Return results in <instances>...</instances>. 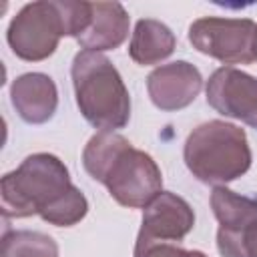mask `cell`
Returning a JSON list of instances; mask_svg holds the SVG:
<instances>
[{
  "mask_svg": "<svg viewBox=\"0 0 257 257\" xmlns=\"http://www.w3.org/2000/svg\"><path fill=\"white\" fill-rule=\"evenodd\" d=\"M0 199L4 217L40 215L56 227H72L88 213L84 193L70 183L66 165L50 153H34L16 171L6 173L0 181Z\"/></svg>",
  "mask_w": 257,
  "mask_h": 257,
  "instance_id": "cell-1",
  "label": "cell"
},
{
  "mask_svg": "<svg viewBox=\"0 0 257 257\" xmlns=\"http://www.w3.org/2000/svg\"><path fill=\"white\" fill-rule=\"evenodd\" d=\"M82 167L128 209H145L163 191V175L155 159L112 131H98L88 139Z\"/></svg>",
  "mask_w": 257,
  "mask_h": 257,
  "instance_id": "cell-2",
  "label": "cell"
},
{
  "mask_svg": "<svg viewBox=\"0 0 257 257\" xmlns=\"http://www.w3.org/2000/svg\"><path fill=\"white\" fill-rule=\"evenodd\" d=\"M72 86L80 114L98 131L124 128L131 96L116 66L100 52L80 50L72 60Z\"/></svg>",
  "mask_w": 257,
  "mask_h": 257,
  "instance_id": "cell-3",
  "label": "cell"
},
{
  "mask_svg": "<svg viewBox=\"0 0 257 257\" xmlns=\"http://www.w3.org/2000/svg\"><path fill=\"white\" fill-rule=\"evenodd\" d=\"M183 159L197 181L219 187L249 171L251 149L241 126L215 118L189 133Z\"/></svg>",
  "mask_w": 257,
  "mask_h": 257,
  "instance_id": "cell-4",
  "label": "cell"
},
{
  "mask_svg": "<svg viewBox=\"0 0 257 257\" xmlns=\"http://www.w3.org/2000/svg\"><path fill=\"white\" fill-rule=\"evenodd\" d=\"M62 36H66V26L58 0L24 4L10 20L6 32L8 46L26 62H38L52 56Z\"/></svg>",
  "mask_w": 257,
  "mask_h": 257,
  "instance_id": "cell-5",
  "label": "cell"
},
{
  "mask_svg": "<svg viewBox=\"0 0 257 257\" xmlns=\"http://www.w3.org/2000/svg\"><path fill=\"white\" fill-rule=\"evenodd\" d=\"M255 26L251 18L205 16L189 26V42L201 54L223 64H251Z\"/></svg>",
  "mask_w": 257,
  "mask_h": 257,
  "instance_id": "cell-6",
  "label": "cell"
},
{
  "mask_svg": "<svg viewBox=\"0 0 257 257\" xmlns=\"http://www.w3.org/2000/svg\"><path fill=\"white\" fill-rule=\"evenodd\" d=\"M207 104L219 114L237 118L257 128V78L235 68L221 66L207 80Z\"/></svg>",
  "mask_w": 257,
  "mask_h": 257,
  "instance_id": "cell-7",
  "label": "cell"
},
{
  "mask_svg": "<svg viewBox=\"0 0 257 257\" xmlns=\"http://www.w3.org/2000/svg\"><path fill=\"white\" fill-rule=\"evenodd\" d=\"M201 88L203 76L199 68L187 60L161 64L147 76L151 102L165 112H175L189 106L199 96Z\"/></svg>",
  "mask_w": 257,
  "mask_h": 257,
  "instance_id": "cell-8",
  "label": "cell"
},
{
  "mask_svg": "<svg viewBox=\"0 0 257 257\" xmlns=\"http://www.w3.org/2000/svg\"><path fill=\"white\" fill-rule=\"evenodd\" d=\"M193 225L195 213L191 205L171 191H161L143 209V225L139 237L177 243L191 233Z\"/></svg>",
  "mask_w": 257,
  "mask_h": 257,
  "instance_id": "cell-9",
  "label": "cell"
},
{
  "mask_svg": "<svg viewBox=\"0 0 257 257\" xmlns=\"http://www.w3.org/2000/svg\"><path fill=\"white\" fill-rule=\"evenodd\" d=\"M10 100L18 116L28 124L48 122L58 106L54 80L44 72H26L12 80Z\"/></svg>",
  "mask_w": 257,
  "mask_h": 257,
  "instance_id": "cell-10",
  "label": "cell"
},
{
  "mask_svg": "<svg viewBox=\"0 0 257 257\" xmlns=\"http://www.w3.org/2000/svg\"><path fill=\"white\" fill-rule=\"evenodd\" d=\"M131 18L120 2H92L88 28L76 38L80 48L90 52L118 48L128 36Z\"/></svg>",
  "mask_w": 257,
  "mask_h": 257,
  "instance_id": "cell-11",
  "label": "cell"
},
{
  "mask_svg": "<svg viewBox=\"0 0 257 257\" xmlns=\"http://www.w3.org/2000/svg\"><path fill=\"white\" fill-rule=\"evenodd\" d=\"M175 46L177 38L167 24L155 18H141L128 42V56L141 66H151L169 58Z\"/></svg>",
  "mask_w": 257,
  "mask_h": 257,
  "instance_id": "cell-12",
  "label": "cell"
},
{
  "mask_svg": "<svg viewBox=\"0 0 257 257\" xmlns=\"http://www.w3.org/2000/svg\"><path fill=\"white\" fill-rule=\"evenodd\" d=\"M211 209L219 221V231L241 233L257 225V199L239 195L225 185H219L211 193Z\"/></svg>",
  "mask_w": 257,
  "mask_h": 257,
  "instance_id": "cell-13",
  "label": "cell"
},
{
  "mask_svg": "<svg viewBox=\"0 0 257 257\" xmlns=\"http://www.w3.org/2000/svg\"><path fill=\"white\" fill-rule=\"evenodd\" d=\"M0 257H58L56 241L40 231H6Z\"/></svg>",
  "mask_w": 257,
  "mask_h": 257,
  "instance_id": "cell-14",
  "label": "cell"
},
{
  "mask_svg": "<svg viewBox=\"0 0 257 257\" xmlns=\"http://www.w3.org/2000/svg\"><path fill=\"white\" fill-rule=\"evenodd\" d=\"M217 249L223 257H257V225L243 233L217 231Z\"/></svg>",
  "mask_w": 257,
  "mask_h": 257,
  "instance_id": "cell-15",
  "label": "cell"
},
{
  "mask_svg": "<svg viewBox=\"0 0 257 257\" xmlns=\"http://www.w3.org/2000/svg\"><path fill=\"white\" fill-rule=\"evenodd\" d=\"M135 257H191V251H187V249H183L171 241L137 237Z\"/></svg>",
  "mask_w": 257,
  "mask_h": 257,
  "instance_id": "cell-16",
  "label": "cell"
},
{
  "mask_svg": "<svg viewBox=\"0 0 257 257\" xmlns=\"http://www.w3.org/2000/svg\"><path fill=\"white\" fill-rule=\"evenodd\" d=\"M251 56H253V62H257V26H255L253 42H251Z\"/></svg>",
  "mask_w": 257,
  "mask_h": 257,
  "instance_id": "cell-17",
  "label": "cell"
},
{
  "mask_svg": "<svg viewBox=\"0 0 257 257\" xmlns=\"http://www.w3.org/2000/svg\"><path fill=\"white\" fill-rule=\"evenodd\" d=\"M191 257H207V255L201 253V251H191Z\"/></svg>",
  "mask_w": 257,
  "mask_h": 257,
  "instance_id": "cell-18",
  "label": "cell"
}]
</instances>
